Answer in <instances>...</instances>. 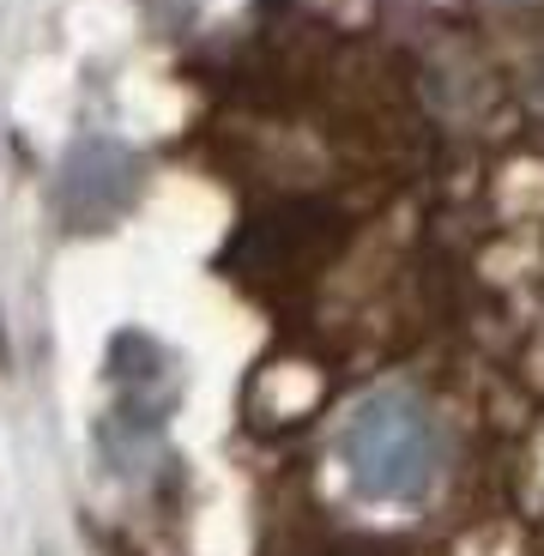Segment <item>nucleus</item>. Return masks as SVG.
I'll list each match as a JSON object with an SVG mask.
<instances>
[{
  "mask_svg": "<svg viewBox=\"0 0 544 556\" xmlns=\"http://www.w3.org/2000/svg\"><path fill=\"white\" fill-rule=\"evenodd\" d=\"M134 194H140V157L122 139H79L55 181V206L67 230H103L134 206Z\"/></svg>",
  "mask_w": 544,
  "mask_h": 556,
  "instance_id": "nucleus-2",
  "label": "nucleus"
},
{
  "mask_svg": "<svg viewBox=\"0 0 544 556\" xmlns=\"http://www.w3.org/2000/svg\"><path fill=\"white\" fill-rule=\"evenodd\" d=\"M339 459H345V478L363 490V496H423V490L442 478V430L435 417L423 412L412 393H363L357 405L339 424Z\"/></svg>",
  "mask_w": 544,
  "mask_h": 556,
  "instance_id": "nucleus-1",
  "label": "nucleus"
},
{
  "mask_svg": "<svg viewBox=\"0 0 544 556\" xmlns=\"http://www.w3.org/2000/svg\"><path fill=\"white\" fill-rule=\"evenodd\" d=\"M146 7H152L164 25H188V18L200 13V0H146Z\"/></svg>",
  "mask_w": 544,
  "mask_h": 556,
  "instance_id": "nucleus-3",
  "label": "nucleus"
},
{
  "mask_svg": "<svg viewBox=\"0 0 544 556\" xmlns=\"http://www.w3.org/2000/svg\"><path fill=\"white\" fill-rule=\"evenodd\" d=\"M527 91H532V103H539V110H544V61H539V67H532V79H527Z\"/></svg>",
  "mask_w": 544,
  "mask_h": 556,
  "instance_id": "nucleus-4",
  "label": "nucleus"
}]
</instances>
